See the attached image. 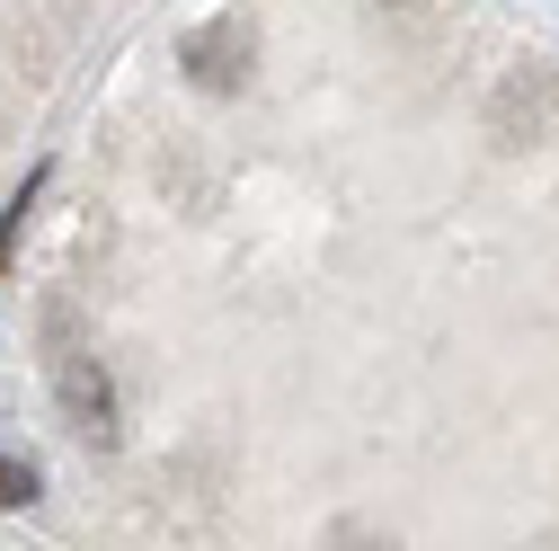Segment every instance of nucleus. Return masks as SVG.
<instances>
[{
  "label": "nucleus",
  "mask_w": 559,
  "mask_h": 551,
  "mask_svg": "<svg viewBox=\"0 0 559 551\" xmlns=\"http://www.w3.org/2000/svg\"><path fill=\"white\" fill-rule=\"evenodd\" d=\"M550 125H559V72L550 62H515V72L498 81V98H488V133H498L507 152H524Z\"/></svg>",
  "instance_id": "obj_1"
},
{
  "label": "nucleus",
  "mask_w": 559,
  "mask_h": 551,
  "mask_svg": "<svg viewBox=\"0 0 559 551\" xmlns=\"http://www.w3.org/2000/svg\"><path fill=\"white\" fill-rule=\"evenodd\" d=\"M53 391H62V419H72L90 445L116 436V383H107V365H98L90 348H62V356H53Z\"/></svg>",
  "instance_id": "obj_2"
},
{
  "label": "nucleus",
  "mask_w": 559,
  "mask_h": 551,
  "mask_svg": "<svg viewBox=\"0 0 559 551\" xmlns=\"http://www.w3.org/2000/svg\"><path fill=\"white\" fill-rule=\"evenodd\" d=\"M178 62L195 72V90H240V81H249V27H240V19H204V27L178 45Z\"/></svg>",
  "instance_id": "obj_3"
},
{
  "label": "nucleus",
  "mask_w": 559,
  "mask_h": 551,
  "mask_svg": "<svg viewBox=\"0 0 559 551\" xmlns=\"http://www.w3.org/2000/svg\"><path fill=\"white\" fill-rule=\"evenodd\" d=\"M27 499H36V471L0 454V507H27Z\"/></svg>",
  "instance_id": "obj_4"
},
{
  "label": "nucleus",
  "mask_w": 559,
  "mask_h": 551,
  "mask_svg": "<svg viewBox=\"0 0 559 551\" xmlns=\"http://www.w3.org/2000/svg\"><path fill=\"white\" fill-rule=\"evenodd\" d=\"M533 551H559V534H550V542H533Z\"/></svg>",
  "instance_id": "obj_5"
}]
</instances>
